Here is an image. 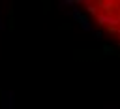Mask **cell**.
<instances>
[{"instance_id":"6da1fadb","label":"cell","mask_w":120,"mask_h":109,"mask_svg":"<svg viewBox=\"0 0 120 109\" xmlns=\"http://www.w3.org/2000/svg\"><path fill=\"white\" fill-rule=\"evenodd\" d=\"M82 6L101 30L120 43V0H86Z\"/></svg>"}]
</instances>
